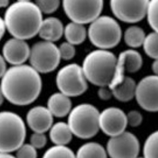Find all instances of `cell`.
Here are the masks:
<instances>
[{"label":"cell","mask_w":158,"mask_h":158,"mask_svg":"<svg viewBox=\"0 0 158 158\" xmlns=\"http://www.w3.org/2000/svg\"><path fill=\"white\" fill-rule=\"evenodd\" d=\"M1 63H0V66H1V77H2L5 73L7 72V68H6V60L4 59V58L1 56Z\"/></svg>","instance_id":"836d02e7"},{"label":"cell","mask_w":158,"mask_h":158,"mask_svg":"<svg viewBox=\"0 0 158 158\" xmlns=\"http://www.w3.org/2000/svg\"><path fill=\"white\" fill-rule=\"evenodd\" d=\"M89 40L100 49L107 50L120 43L122 32L117 22L107 16H100L90 24L88 30Z\"/></svg>","instance_id":"8992f818"},{"label":"cell","mask_w":158,"mask_h":158,"mask_svg":"<svg viewBox=\"0 0 158 158\" xmlns=\"http://www.w3.org/2000/svg\"><path fill=\"white\" fill-rule=\"evenodd\" d=\"M149 1H110L113 13L120 20L135 23L141 21L146 15Z\"/></svg>","instance_id":"8fae6325"},{"label":"cell","mask_w":158,"mask_h":158,"mask_svg":"<svg viewBox=\"0 0 158 158\" xmlns=\"http://www.w3.org/2000/svg\"><path fill=\"white\" fill-rule=\"evenodd\" d=\"M144 51L145 53L151 58L155 60L158 59V33L152 32L147 35L143 44Z\"/></svg>","instance_id":"484cf974"},{"label":"cell","mask_w":158,"mask_h":158,"mask_svg":"<svg viewBox=\"0 0 158 158\" xmlns=\"http://www.w3.org/2000/svg\"><path fill=\"white\" fill-rule=\"evenodd\" d=\"M146 35L141 27L132 26L126 30L124 34V40L126 44L132 48H137L143 46Z\"/></svg>","instance_id":"603a6c76"},{"label":"cell","mask_w":158,"mask_h":158,"mask_svg":"<svg viewBox=\"0 0 158 158\" xmlns=\"http://www.w3.org/2000/svg\"><path fill=\"white\" fill-rule=\"evenodd\" d=\"M26 120L29 127L34 133H44L53 126V115L48 107L36 106L28 111Z\"/></svg>","instance_id":"2e32d148"},{"label":"cell","mask_w":158,"mask_h":158,"mask_svg":"<svg viewBox=\"0 0 158 158\" xmlns=\"http://www.w3.org/2000/svg\"><path fill=\"white\" fill-rule=\"evenodd\" d=\"M135 98L144 110L158 111V76L148 75L141 79L137 84Z\"/></svg>","instance_id":"7c38bea8"},{"label":"cell","mask_w":158,"mask_h":158,"mask_svg":"<svg viewBox=\"0 0 158 158\" xmlns=\"http://www.w3.org/2000/svg\"><path fill=\"white\" fill-rule=\"evenodd\" d=\"M106 151L110 158H137L140 152V143L134 134L126 131L110 137Z\"/></svg>","instance_id":"30bf717a"},{"label":"cell","mask_w":158,"mask_h":158,"mask_svg":"<svg viewBox=\"0 0 158 158\" xmlns=\"http://www.w3.org/2000/svg\"><path fill=\"white\" fill-rule=\"evenodd\" d=\"M59 50L60 58L64 60L72 59L76 52L74 45L68 42L62 43L59 48Z\"/></svg>","instance_id":"f546056e"},{"label":"cell","mask_w":158,"mask_h":158,"mask_svg":"<svg viewBox=\"0 0 158 158\" xmlns=\"http://www.w3.org/2000/svg\"><path fill=\"white\" fill-rule=\"evenodd\" d=\"M106 149L98 143L88 142L80 146L76 153L77 158H107Z\"/></svg>","instance_id":"7402d4cb"},{"label":"cell","mask_w":158,"mask_h":158,"mask_svg":"<svg viewBox=\"0 0 158 158\" xmlns=\"http://www.w3.org/2000/svg\"><path fill=\"white\" fill-rule=\"evenodd\" d=\"M7 30L14 38L30 39L39 34L42 13L36 2L18 1L8 7L4 17Z\"/></svg>","instance_id":"7a4b0ae2"},{"label":"cell","mask_w":158,"mask_h":158,"mask_svg":"<svg viewBox=\"0 0 158 158\" xmlns=\"http://www.w3.org/2000/svg\"><path fill=\"white\" fill-rule=\"evenodd\" d=\"M17 158H37V149L31 144H24L17 151Z\"/></svg>","instance_id":"f1b7e54d"},{"label":"cell","mask_w":158,"mask_h":158,"mask_svg":"<svg viewBox=\"0 0 158 158\" xmlns=\"http://www.w3.org/2000/svg\"><path fill=\"white\" fill-rule=\"evenodd\" d=\"M100 114L98 109L89 104H81L73 108L68 120L73 135L82 139L95 136L100 129Z\"/></svg>","instance_id":"5b68a950"},{"label":"cell","mask_w":158,"mask_h":158,"mask_svg":"<svg viewBox=\"0 0 158 158\" xmlns=\"http://www.w3.org/2000/svg\"><path fill=\"white\" fill-rule=\"evenodd\" d=\"M72 131L68 123L58 122L52 126L49 130L50 140L55 145L66 146L72 140Z\"/></svg>","instance_id":"d6986e66"},{"label":"cell","mask_w":158,"mask_h":158,"mask_svg":"<svg viewBox=\"0 0 158 158\" xmlns=\"http://www.w3.org/2000/svg\"><path fill=\"white\" fill-rule=\"evenodd\" d=\"M30 50L31 48L25 40L13 38L4 44L2 56L11 65H23L30 58Z\"/></svg>","instance_id":"9a60e30c"},{"label":"cell","mask_w":158,"mask_h":158,"mask_svg":"<svg viewBox=\"0 0 158 158\" xmlns=\"http://www.w3.org/2000/svg\"><path fill=\"white\" fill-rule=\"evenodd\" d=\"M127 118L128 124L133 127L140 126L143 121L142 115L136 110H132L129 112L127 114Z\"/></svg>","instance_id":"1f68e13d"},{"label":"cell","mask_w":158,"mask_h":158,"mask_svg":"<svg viewBox=\"0 0 158 158\" xmlns=\"http://www.w3.org/2000/svg\"><path fill=\"white\" fill-rule=\"evenodd\" d=\"M136 88L135 81L130 77H126L121 84L111 90L113 96L117 100L127 102L135 97Z\"/></svg>","instance_id":"ffe728a7"},{"label":"cell","mask_w":158,"mask_h":158,"mask_svg":"<svg viewBox=\"0 0 158 158\" xmlns=\"http://www.w3.org/2000/svg\"><path fill=\"white\" fill-rule=\"evenodd\" d=\"M56 81L60 92L69 97L79 96L88 88L82 68L76 64L65 65L61 68L57 73Z\"/></svg>","instance_id":"52a82bcc"},{"label":"cell","mask_w":158,"mask_h":158,"mask_svg":"<svg viewBox=\"0 0 158 158\" xmlns=\"http://www.w3.org/2000/svg\"><path fill=\"white\" fill-rule=\"evenodd\" d=\"M86 29L84 25L71 22L68 23L64 29V35L67 42L73 45L80 44L86 39Z\"/></svg>","instance_id":"44dd1931"},{"label":"cell","mask_w":158,"mask_h":158,"mask_svg":"<svg viewBox=\"0 0 158 158\" xmlns=\"http://www.w3.org/2000/svg\"><path fill=\"white\" fill-rule=\"evenodd\" d=\"M66 15L72 22L80 24L91 23L100 17L104 2L97 1H69L62 2Z\"/></svg>","instance_id":"9c48e42d"},{"label":"cell","mask_w":158,"mask_h":158,"mask_svg":"<svg viewBox=\"0 0 158 158\" xmlns=\"http://www.w3.org/2000/svg\"><path fill=\"white\" fill-rule=\"evenodd\" d=\"M117 60L115 55L107 50L98 49L89 53L82 66L87 81L100 87L109 86L114 73Z\"/></svg>","instance_id":"3957f363"},{"label":"cell","mask_w":158,"mask_h":158,"mask_svg":"<svg viewBox=\"0 0 158 158\" xmlns=\"http://www.w3.org/2000/svg\"><path fill=\"white\" fill-rule=\"evenodd\" d=\"M143 64L142 57L139 52L133 49L122 52L117 58L115 71L109 88L113 89L122 82L126 72L135 73L140 70Z\"/></svg>","instance_id":"4fadbf2b"},{"label":"cell","mask_w":158,"mask_h":158,"mask_svg":"<svg viewBox=\"0 0 158 158\" xmlns=\"http://www.w3.org/2000/svg\"><path fill=\"white\" fill-rule=\"evenodd\" d=\"M35 2L41 12L44 14L53 13L60 6L59 0H39Z\"/></svg>","instance_id":"83f0119b"},{"label":"cell","mask_w":158,"mask_h":158,"mask_svg":"<svg viewBox=\"0 0 158 158\" xmlns=\"http://www.w3.org/2000/svg\"><path fill=\"white\" fill-rule=\"evenodd\" d=\"M42 87L39 73L30 65L13 66L1 77V95L16 106H26L34 102Z\"/></svg>","instance_id":"6da1fadb"},{"label":"cell","mask_w":158,"mask_h":158,"mask_svg":"<svg viewBox=\"0 0 158 158\" xmlns=\"http://www.w3.org/2000/svg\"><path fill=\"white\" fill-rule=\"evenodd\" d=\"M10 2L8 0H1L0 1V7H6L9 4Z\"/></svg>","instance_id":"74e56055"},{"label":"cell","mask_w":158,"mask_h":158,"mask_svg":"<svg viewBox=\"0 0 158 158\" xmlns=\"http://www.w3.org/2000/svg\"><path fill=\"white\" fill-rule=\"evenodd\" d=\"M42 158H77L76 155L66 146L54 145L43 154Z\"/></svg>","instance_id":"cb8c5ba5"},{"label":"cell","mask_w":158,"mask_h":158,"mask_svg":"<svg viewBox=\"0 0 158 158\" xmlns=\"http://www.w3.org/2000/svg\"><path fill=\"white\" fill-rule=\"evenodd\" d=\"M26 128L21 117L4 111L0 114V152L10 153L17 151L25 141Z\"/></svg>","instance_id":"277c9868"},{"label":"cell","mask_w":158,"mask_h":158,"mask_svg":"<svg viewBox=\"0 0 158 158\" xmlns=\"http://www.w3.org/2000/svg\"><path fill=\"white\" fill-rule=\"evenodd\" d=\"M144 158H158V130L148 137L143 146Z\"/></svg>","instance_id":"d4e9b609"},{"label":"cell","mask_w":158,"mask_h":158,"mask_svg":"<svg viewBox=\"0 0 158 158\" xmlns=\"http://www.w3.org/2000/svg\"><path fill=\"white\" fill-rule=\"evenodd\" d=\"M144 158V157H138V158Z\"/></svg>","instance_id":"f35d334b"},{"label":"cell","mask_w":158,"mask_h":158,"mask_svg":"<svg viewBox=\"0 0 158 158\" xmlns=\"http://www.w3.org/2000/svg\"><path fill=\"white\" fill-rule=\"evenodd\" d=\"M146 16L151 28L158 33V0L149 1Z\"/></svg>","instance_id":"4316f807"},{"label":"cell","mask_w":158,"mask_h":158,"mask_svg":"<svg viewBox=\"0 0 158 158\" xmlns=\"http://www.w3.org/2000/svg\"><path fill=\"white\" fill-rule=\"evenodd\" d=\"M100 129L108 136H116L126 131L128 125L127 115L120 108L108 107L101 112Z\"/></svg>","instance_id":"5bb4252c"},{"label":"cell","mask_w":158,"mask_h":158,"mask_svg":"<svg viewBox=\"0 0 158 158\" xmlns=\"http://www.w3.org/2000/svg\"><path fill=\"white\" fill-rule=\"evenodd\" d=\"M0 158H17L11 153H1Z\"/></svg>","instance_id":"8d00e7d4"},{"label":"cell","mask_w":158,"mask_h":158,"mask_svg":"<svg viewBox=\"0 0 158 158\" xmlns=\"http://www.w3.org/2000/svg\"><path fill=\"white\" fill-rule=\"evenodd\" d=\"M107 87V86L100 87V88L98 91V95L102 100H108L113 95L112 90L110 89L109 87L108 88Z\"/></svg>","instance_id":"d6a6232c"},{"label":"cell","mask_w":158,"mask_h":158,"mask_svg":"<svg viewBox=\"0 0 158 158\" xmlns=\"http://www.w3.org/2000/svg\"><path fill=\"white\" fill-rule=\"evenodd\" d=\"M63 24L56 17L44 19L39 31V35L44 41L53 43L59 40L64 34Z\"/></svg>","instance_id":"e0dca14e"},{"label":"cell","mask_w":158,"mask_h":158,"mask_svg":"<svg viewBox=\"0 0 158 158\" xmlns=\"http://www.w3.org/2000/svg\"><path fill=\"white\" fill-rule=\"evenodd\" d=\"M71 108L69 97L60 92L52 94L48 101V108L55 117H64L69 114Z\"/></svg>","instance_id":"ac0fdd59"},{"label":"cell","mask_w":158,"mask_h":158,"mask_svg":"<svg viewBox=\"0 0 158 158\" xmlns=\"http://www.w3.org/2000/svg\"><path fill=\"white\" fill-rule=\"evenodd\" d=\"M6 30H7V27H6V23L4 22V19L1 18V21H0V33H1V38H2V37L4 35Z\"/></svg>","instance_id":"e575fe53"},{"label":"cell","mask_w":158,"mask_h":158,"mask_svg":"<svg viewBox=\"0 0 158 158\" xmlns=\"http://www.w3.org/2000/svg\"><path fill=\"white\" fill-rule=\"evenodd\" d=\"M30 144L36 149H40L44 148L47 143V137L44 133H34L30 139Z\"/></svg>","instance_id":"4dcf8cb0"},{"label":"cell","mask_w":158,"mask_h":158,"mask_svg":"<svg viewBox=\"0 0 158 158\" xmlns=\"http://www.w3.org/2000/svg\"><path fill=\"white\" fill-rule=\"evenodd\" d=\"M60 59L59 48L52 42L44 40L33 45L29 60L31 66L36 71L46 73L58 67Z\"/></svg>","instance_id":"ba28073f"},{"label":"cell","mask_w":158,"mask_h":158,"mask_svg":"<svg viewBox=\"0 0 158 158\" xmlns=\"http://www.w3.org/2000/svg\"><path fill=\"white\" fill-rule=\"evenodd\" d=\"M152 69L155 73V75L158 76V59L155 60V61L153 62L152 65Z\"/></svg>","instance_id":"d590c367"}]
</instances>
